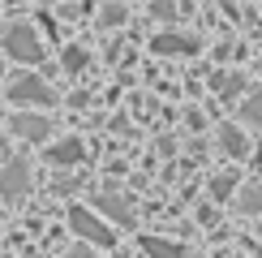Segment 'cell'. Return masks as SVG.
Instances as JSON below:
<instances>
[{
    "instance_id": "6da1fadb",
    "label": "cell",
    "mask_w": 262,
    "mask_h": 258,
    "mask_svg": "<svg viewBox=\"0 0 262 258\" xmlns=\"http://www.w3.org/2000/svg\"><path fill=\"white\" fill-rule=\"evenodd\" d=\"M0 48H5L9 60H21V64H39L43 60V43H39V35H35L30 22H9Z\"/></svg>"
},
{
    "instance_id": "7a4b0ae2",
    "label": "cell",
    "mask_w": 262,
    "mask_h": 258,
    "mask_svg": "<svg viewBox=\"0 0 262 258\" xmlns=\"http://www.w3.org/2000/svg\"><path fill=\"white\" fill-rule=\"evenodd\" d=\"M5 95H9V103H17V107H52L56 103V91H52L39 73H17Z\"/></svg>"
},
{
    "instance_id": "3957f363",
    "label": "cell",
    "mask_w": 262,
    "mask_h": 258,
    "mask_svg": "<svg viewBox=\"0 0 262 258\" xmlns=\"http://www.w3.org/2000/svg\"><path fill=\"white\" fill-rule=\"evenodd\" d=\"M69 224H73V232H78L82 241H91V245H112V228H107L95 211L73 207V211H69Z\"/></svg>"
},
{
    "instance_id": "277c9868",
    "label": "cell",
    "mask_w": 262,
    "mask_h": 258,
    "mask_svg": "<svg viewBox=\"0 0 262 258\" xmlns=\"http://www.w3.org/2000/svg\"><path fill=\"white\" fill-rule=\"evenodd\" d=\"M26 189H30V164L26 159H9L0 168V198L17 202V198H26Z\"/></svg>"
},
{
    "instance_id": "5b68a950",
    "label": "cell",
    "mask_w": 262,
    "mask_h": 258,
    "mask_svg": "<svg viewBox=\"0 0 262 258\" xmlns=\"http://www.w3.org/2000/svg\"><path fill=\"white\" fill-rule=\"evenodd\" d=\"M9 129H13L17 138H26V142H48L52 121H48V116H39V112H17L13 121H9Z\"/></svg>"
},
{
    "instance_id": "8992f818",
    "label": "cell",
    "mask_w": 262,
    "mask_h": 258,
    "mask_svg": "<svg viewBox=\"0 0 262 258\" xmlns=\"http://www.w3.org/2000/svg\"><path fill=\"white\" fill-rule=\"evenodd\" d=\"M82 155H86V146L78 142V138H64V142L48 146V159H52V164H60V168H69V164H82Z\"/></svg>"
},
{
    "instance_id": "52a82bcc",
    "label": "cell",
    "mask_w": 262,
    "mask_h": 258,
    "mask_svg": "<svg viewBox=\"0 0 262 258\" xmlns=\"http://www.w3.org/2000/svg\"><path fill=\"white\" fill-rule=\"evenodd\" d=\"M95 207H99L103 215H112L116 224H125V228L134 224V211H129V202L121 198V193H99V198H95Z\"/></svg>"
},
{
    "instance_id": "ba28073f",
    "label": "cell",
    "mask_w": 262,
    "mask_h": 258,
    "mask_svg": "<svg viewBox=\"0 0 262 258\" xmlns=\"http://www.w3.org/2000/svg\"><path fill=\"white\" fill-rule=\"evenodd\" d=\"M142 254L146 258H185V245H177V241H163V236H142Z\"/></svg>"
},
{
    "instance_id": "9c48e42d",
    "label": "cell",
    "mask_w": 262,
    "mask_h": 258,
    "mask_svg": "<svg viewBox=\"0 0 262 258\" xmlns=\"http://www.w3.org/2000/svg\"><path fill=\"white\" fill-rule=\"evenodd\" d=\"M150 48H155L159 56H177V52H198V39H189V35H159Z\"/></svg>"
},
{
    "instance_id": "30bf717a",
    "label": "cell",
    "mask_w": 262,
    "mask_h": 258,
    "mask_svg": "<svg viewBox=\"0 0 262 258\" xmlns=\"http://www.w3.org/2000/svg\"><path fill=\"white\" fill-rule=\"evenodd\" d=\"M215 138H220V146H224V150H228L232 159L249 155V142H245V134H241L236 125H220V134H215Z\"/></svg>"
},
{
    "instance_id": "8fae6325",
    "label": "cell",
    "mask_w": 262,
    "mask_h": 258,
    "mask_svg": "<svg viewBox=\"0 0 262 258\" xmlns=\"http://www.w3.org/2000/svg\"><path fill=\"white\" fill-rule=\"evenodd\" d=\"M241 121H249V125H262V91L245 95V103H241Z\"/></svg>"
},
{
    "instance_id": "7c38bea8",
    "label": "cell",
    "mask_w": 262,
    "mask_h": 258,
    "mask_svg": "<svg viewBox=\"0 0 262 258\" xmlns=\"http://www.w3.org/2000/svg\"><path fill=\"white\" fill-rule=\"evenodd\" d=\"M211 86H220V95H228V99H232V95H241V91H245V78H220V73H215Z\"/></svg>"
},
{
    "instance_id": "4fadbf2b",
    "label": "cell",
    "mask_w": 262,
    "mask_h": 258,
    "mask_svg": "<svg viewBox=\"0 0 262 258\" xmlns=\"http://www.w3.org/2000/svg\"><path fill=\"white\" fill-rule=\"evenodd\" d=\"M241 211H262V185H245L241 189Z\"/></svg>"
},
{
    "instance_id": "5bb4252c",
    "label": "cell",
    "mask_w": 262,
    "mask_h": 258,
    "mask_svg": "<svg viewBox=\"0 0 262 258\" xmlns=\"http://www.w3.org/2000/svg\"><path fill=\"white\" fill-rule=\"evenodd\" d=\"M64 69H69V73L86 69V48H64Z\"/></svg>"
},
{
    "instance_id": "9a60e30c",
    "label": "cell",
    "mask_w": 262,
    "mask_h": 258,
    "mask_svg": "<svg viewBox=\"0 0 262 258\" xmlns=\"http://www.w3.org/2000/svg\"><path fill=\"white\" fill-rule=\"evenodd\" d=\"M232 185H236V177H232V172H224V177H215L211 193H215V198H228V193H232Z\"/></svg>"
},
{
    "instance_id": "2e32d148",
    "label": "cell",
    "mask_w": 262,
    "mask_h": 258,
    "mask_svg": "<svg viewBox=\"0 0 262 258\" xmlns=\"http://www.w3.org/2000/svg\"><path fill=\"white\" fill-rule=\"evenodd\" d=\"M121 22H125V9L121 5H107L103 9V26H121Z\"/></svg>"
},
{
    "instance_id": "e0dca14e",
    "label": "cell",
    "mask_w": 262,
    "mask_h": 258,
    "mask_svg": "<svg viewBox=\"0 0 262 258\" xmlns=\"http://www.w3.org/2000/svg\"><path fill=\"white\" fill-rule=\"evenodd\" d=\"M64 258H91V241H86V245H73V250L64 254Z\"/></svg>"
},
{
    "instance_id": "ac0fdd59",
    "label": "cell",
    "mask_w": 262,
    "mask_h": 258,
    "mask_svg": "<svg viewBox=\"0 0 262 258\" xmlns=\"http://www.w3.org/2000/svg\"><path fill=\"white\" fill-rule=\"evenodd\" d=\"M0 73H5V60H0Z\"/></svg>"
}]
</instances>
